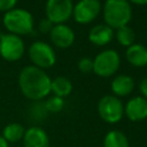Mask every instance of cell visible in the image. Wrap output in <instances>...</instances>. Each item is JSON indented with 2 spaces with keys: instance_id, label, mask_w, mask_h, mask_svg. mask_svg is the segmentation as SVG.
Here are the masks:
<instances>
[{
  "instance_id": "cell-1",
  "label": "cell",
  "mask_w": 147,
  "mask_h": 147,
  "mask_svg": "<svg viewBox=\"0 0 147 147\" xmlns=\"http://www.w3.org/2000/svg\"><path fill=\"white\" fill-rule=\"evenodd\" d=\"M49 76L34 65L24 67L18 75V86L22 94L32 100L40 101L51 93Z\"/></svg>"
},
{
  "instance_id": "cell-2",
  "label": "cell",
  "mask_w": 147,
  "mask_h": 147,
  "mask_svg": "<svg viewBox=\"0 0 147 147\" xmlns=\"http://www.w3.org/2000/svg\"><path fill=\"white\" fill-rule=\"evenodd\" d=\"M102 11L105 24L113 30L127 25L132 17L131 3L127 0H106Z\"/></svg>"
},
{
  "instance_id": "cell-3",
  "label": "cell",
  "mask_w": 147,
  "mask_h": 147,
  "mask_svg": "<svg viewBox=\"0 0 147 147\" xmlns=\"http://www.w3.org/2000/svg\"><path fill=\"white\" fill-rule=\"evenodd\" d=\"M3 26L8 33L16 36H25L33 31V16L23 8H13L5 13L2 17Z\"/></svg>"
},
{
  "instance_id": "cell-4",
  "label": "cell",
  "mask_w": 147,
  "mask_h": 147,
  "mask_svg": "<svg viewBox=\"0 0 147 147\" xmlns=\"http://www.w3.org/2000/svg\"><path fill=\"white\" fill-rule=\"evenodd\" d=\"M28 54L33 65L42 70L53 67L56 62V55L53 47L41 40L32 42L28 49Z\"/></svg>"
},
{
  "instance_id": "cell-5",
  "label": "cell",
  "mask_w": 147,
  "mask_h": 147,
  "mask_svg": "<svg viewBox=\"0 0 147 147\" xmlns=\"http://www.w3.org/2000/svg\"><path fill=\"white\" fill-rule=\"evenodd\" d=\"M121 57L115 49H105L93 60V72L100 77H110L119 68Z\"/></svg>"
},
{
  "instance_id": "cell-6",
  "label": "cell",
  "mask_w": 147,
  "mask_h": 147,
  "mask_svg": "<svg viewBox=\"0 0 147 147\" xmlns=\"http://www.w3.org/2000/svg\"><path fill=\"white\" fill-rule=\"evenodd\" d=\"M24 41L20 36L13 33L0 34V55L8 62L18 61L24 54Z\"/></svg>"
},
{
  "instance_id": "cell-7",
  "label": "cell",
  "mask_w": 147,
  "mask_h": 147,
  "mask_svg": "<svg viewBox=\"0 0 147 147\" xmlns=\"http://www.w3.org/2000/svg\"><path fill=\"white\" fill-rule=\"evenodd\" d=\"M99 116L107 123L114 124L122 119L124 115V106L115 95H105L98 103Z\"/></svg>"
},
{
  "instance_id": "cell-8",
  "label": "cell",
  "mask_w": 147,
  "mask_h": 147,
  "mask_svg": "<svg viewBox=\"0 0 147 147\" xmlns=\"http://www.w3.org/2000/svg\"><path fill=\"white\" fill-rule=\"evenodd\" d=\"M74 5L71 0H47L45 6L46 18L55 24H64L72 16Z\"/></svg>"
},
{
  "instance_id": "cell-9",
  "label": "cell",
  "mask_w": 147,
  "mask_h": 147,
  "mask_svg": "<svg viewBox=\"0 0 147 147\" xmlns=\"http://www.w3.org/2000/svg\"><path fill=\"white\" fill-rule=\"evenodd\" d=\"M101 9L99 0H80L74 6L72 17L78 24H88L96 18Z\"/></svg>"
},
{
  "instance_id": "cell-10",
  "label": "cell",
  "mask_w": 147,
  "mask_h": 147,
  "mask_svg": "<svg viewBox=\"0 0 147 147\" xmlns=\"http://www.w3.org/2000/svg\"><path fill=\"white\" fill-rule=\"evenodd\" d=\"M51 41L57 48H69L75 41V32L72 29L65 24H55L53 25L49 32Z\"/></svg>"
},
{
  "instance_id": "cell-11",
  "label": "cell",
  "mask_w": 147,
  "mask_h": 147,
  "mask_svg": "<svg viewBox=\"0 0 147 147\" xmlns=\"http://www.w3.org/2000/svg\"><path fill=\"white\" fill-rule=\"evenodd\" d=\"M124 114L132 122H140L147 118V100L142 96L130 99L124 107Z\"/></svg>"
},
{
  "instance_id": "cell-12",
  "label": "cell",
  "mask_w": 147,
  "mask_h": 147,
  "mask_svg": "<svg viewBox=\"0 0 147 147\" xmlns=\"http://www.w3.org/2000/svg\"><path fill=\"white\" fill-rule=\"evenodd\" d=\"M24 147H51L49 138L46 131L39 126L29 127L23 137Z\"/></svg>"
},
{
  "instance_id": "cell-13",
  "label": "cell",
  "mask_w": 147,
  "mask_h": 147,
  "mask_svg": "<svg viewBox=\"0 0 147 147\" xmlns=\"http://www.w3.org/2000/svg\"><path fill=\"white\" fill-rule=\"evenodd\" d=\"M114 38V30L106 24H98L88 32V40L95 46H105Z\"/></svg>"
},
{
  "instance_id": "cell-14",
  "label": "cell",
  "mask_w": 147,
  "mask_h": 147,
  "mask_svg": "<svg viewBox=\"0 0 147 147\" xmlns=\"http://www.w3.org/2000/svg\"><path fill=\"white\" fill-rule=\"evenodd\" d=\"M125 59L137 68L147 65V47L141 44H132L125 51Z\"/></svg>"
},
{
  "instance_id": "cell-15",
  "label": "cell",
  "mask_w": 147,
  "mask_h": 147,
  "mask_svg": "<svg viewBox=\"0 0 147 147\" xmlns=\"http://www.w3.org/2000/svg\"><path fill=\"white\" fill-rule=\"evenodd\" d=\"M110 88L115 96H126L134 88V79L129 75H118L111 80Z\"/></svg>"
},
{
  "instance_id": "cell-16",
  "label": "cell",
  "mask_w": 147,
  "mask_h": 147,
  "mask_svg": "<svg viewBox=\"0 0 147 147\" xmlns=\"http://www.w3.org/2000/svg\"><path fill=\"white\" fill-rule=\"evenodd\" d=\"M72 91V84L67 77H55L51 82V92L53 95L60 96V98H65L68 96Z\"/></svg>"
},
{
  "instance_id": "cell-17",
  "label": "cell",
  "mask_w": 147,
  "mask_h": 147,
  "mask_svg": "<svg viewBox=\"0 0 147 147\" xmlns=\"http://www.w3.org/2000/svg\"><path fill=\"white\" fill-rule=\"evenodd\" d=\"M25 133V130L22 124L20 123H9L3 127L2 137L6 139V141L9 142H17L23 139Z\"/></svg>"
},
{
  "instance_id": "cell-18",
  "label": "cell",
  "mask_w": 147,
  "mask_h": 147,
  "mask_svg": "<svg viewBox=\"0 0 147 147\" xmlns=\"http://www.w3.org/2000/svg\"><path fill=\"white\" fill-rule=\"evenodd\" d=\"M103 147H129V140L122 131L111 130L105 137Z\"/></svg>"
},
{
  "instance_id": "cell-19",
  "label": "cell",
  "mask_w": 147,
  "mask_h": 147,
  "mask_svg": "<svg viewBox=\"0 0 147 147\" xmlns=\"http://www.w3.org/2000/svg\"><path fill=\"white\" fill-rule=\"evenodd\" d=\"M115 36H116L117 42L122 46H125L126 48L129 46H131L132 44H134L136 33L129 25H125V26H122V28L117 29Z\"/></svg>"
},
{
  "instance_id": "cell-20",
  "label": "cell",
  "mask_w": 147,
  "mask_h": 147,
  "mask_svg": "<svg viewBox=\"0 0 147 147\" xmlns=\"http://www.w3.org/2000/svg\"><path fill=\"white\" fill-rule=\"evenodd\" d=\"M44 105H45L47 113H59L64 107V100L60 96L52 95L44 102Z\"/></svg>"
},
{
  "instance_id": "cell-21",
  "label": "cell",
  "mask_w": 147,
  "mask_h": 147,
  "mask_svg": "<svg viewBox=\"0 0 147 147\" xmlns=\"http://www.w3.org/2000/svg\"><path fill=\"white\" fill-rule=\"evenodd\" d=\"M77 67H78L79 71H82L83 74H88V72L93 71V60H91L88 57H82L78 61Z\"/></svg>"
},
{
  "instance_id": "cell-22",
  "label": "cell",
  "mask_w": 147,
  "mask_h": 147,
  "mask_svg": "<svg viewBox=\"0 0 147 147\" xmlns=\"http://www.w3.org/2000/svg\"><path fill=\"white\" fill-rule=\"evenodd\" d=\"M31 114L33 117L38 118V119H41L46 116L47 114V110L45 108V105L44 103H36L31 107Z\"/></svg>"
},
{
  "instance_id": "cell-23",
  "label": "cell",
  "mask_w": 147,
  "mask_h": 147,
  "mask_svg": "<svg viewBox=\"0 0 147 147\" xmlns=\"http://www.w3.org/2000/svg\"><path fill=\"white\" fill-rule=\"evenodd\" d=\"M53 25H54V24H53L52 22H49L47 18H44V20H41V21L39 22L38 29H39V31L42 32V33H49L51 30H52V28H53Z\"/></svg>"
},
{
  "instance_id": "cell-24",
  "label": "cell",
  "mask_w": 147,
  "mask_h": 147,
  "mask_svg": "<svg viewBox=\"0 0 147 147\" xmlns=\"http://www.w3.org/2000/svg\"><path fill=\"white\" fill-rule=\"evenodd\" d=\"M17 0H0V11H8L15 8Z\"/></svg>"
},
{
  "instance_id": "cell-25",
  "label": "cell",
  "mask_w": 147,
  "mask_h": 147,
  "mask_svg": "<svg viewBox=\"0 0 147 147\" xmlns=\"http://www.w3.org/2000/svg\"><path fill=\"white\" fill-rule=\"evenodd\" d=\"M139 92H140V96L145 98L147 100V77L142 78L139 83Z\"/></svg>"
},
{
  "instance_id": "cell-26",
  "label": "cell",
  "mask_w": 147,
  "mask_h": 147,
  "mask_svg": "<svg viewBox=\"0 0 147 147\" xmlns=\"http://www.w3.org/2000/svg\"><path fill=\"white\" fill-rule=\"evenodd\" d=\"M130 3L137 5V6H145L147 5V0H127Z\"/></svg>"
},
{
  "instance_id": "cell-27",
  "label": "cell",
  "mask_w": 147,
  "mask_h": 147,
  "mask_svg": "<svg viewBox=\"0 0 147 147\" xmlns=\"http://www.w3.org/2000/svg\"><path fill=\"white\" fill-rule=\"evenodd\" d=\"M0 147H9L8 142L6 141V139L2 136H0Z\"/></svg>"
}]
</instances>
